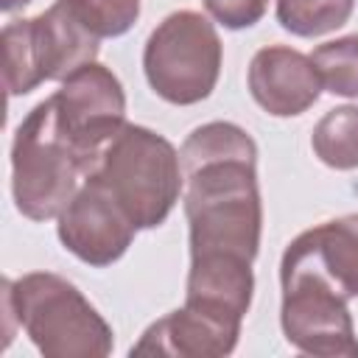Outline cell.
I'll list each match as a JSON object with an SVG mask.
<instances>
[{
	"label": "cell",
	"mask_w": 358,
	"mask_h": 358,
	"mask_svg": "<svg viewBox=\"0 0 358 358\" xmlns=\"http://www.w3.org/2000/svg\"><path fill=\"white\" fill-rule=\"evenodd\" d=\"M179 162L190 255H241L255 260L263 204L252 134L229 120L204 123L185 137Z\"/></svg>",
	"instance_id": "6da1fadb"
},
{
	"label": "cell",
	"mask_w": 358,
	"mask_h": 358,
	"mask_svg": "<svg viewBox=\"0 0 358 358\" xmlns=\"http://www.w3.org/2000/svg\"><path fill=\"white\" fill-rule=\"evenodd\" d=\"M6 322H17L45 358H106L115 347L109 322L64 277L28 271L3 280Z\"/></svg>",
	"instance_id": "7a4b0ae2"
},
{
	"label": "cell",
	"mask_w": 358,
	"mask_h": 358,
	"mask_svg": "<svg viewBox=\"0 0 358 358\" xmlns=\"http://www.w3.org/2000/svg\"><path fill=\"white\" fill-rule=\"evenodd\" d=\"M84 179L101 185L137 229L165 224L185 185L173 143L137 123H123V129L98 151Z\"/></svg>",
	"instance_id": "3957f363"
},
{
	"label": "cell",
	"mask_w": 358,
	"mask_h": 358,
	"mask_svg": "<svg viewBox=\"0 0 358 358\" xmlns=\"http://www.w3.org/2000/svg\"><path fill=\"white\" fill-rule=\"evenodd\" d=\"M84 182L81 162L64 140L53 101H39L11 140V196L31 221L59 218Z\"/></svg>",
	"instance_id": "277c9868"
},
{
	"label": "cell",
	"mask_w": 358,
	"mask_h": 358,
	"mask_svg": "<svg viewBox=\"0 0 358 358\" xmlns=\"http://www.w3.org/2000/svg\"><path fill=\"white\" fill-rule=\"evenodd\" d=\"M98 42L101 39L87 31L64 0H56L36 17L6 22L3 78L8 95H28L42 81H64L70 73L98 59Z\"/></svg>",
	"instance_id": "5b68a950"
},
{
	"label": "cell",
	"mask_w": 358,
	"mask_h": 358,
	"mask_svg": "<svg viewBox=\"0 0 358 358\" xmlns=\"http://www.w3.org/2000/svg\"><path fill=\"white\" fill-rule=\"evenodd\" d=\"M221 59L224 50L213 20L190 8L168 14L143 48L148 87L176 106L199 103L215 90Z\"/></svg>",
	"instance_id": "8992f818"
},
{
	"label": "cell",
	"mask_w": 358,
	"mask_h": 358,
	"mask_svg": "<svg viewBox=\"0 0 358 358\" xmlns=\"http://www.w3.org/2000/svg\"><path fill=\"white\" fill-rule=\"evenodd\" d=\"M280 324L291 347L316 358H358L347 299L305 268H280Z\"/></svg>",
	"instance_id": "52a82bcc"
},
{
	"label": "cell",
	"mask_w": 358,
	"mask_h": 358,
	"mask_svg": "<svg viewBox=\"0 0 358 358\" xmlns=\"http://www.w3.org/2000/svg\"><path fill=\"white\" fill-rule=\"evenodd\" d=\"M59 129L64 140L73 145L81 171L87 173L98 151L123 129L126 123V92L120 78L90 62L70 73L62 87L50 95Z\"/></svg>",
	"instance_id": "ba28073f"
},
{
	"label": "cell",
	"mask_w": 358,
	"mask_h": 358,
	"mask_svg": "<svg viewBox=\"0 0 358 358\" xmlns=\"http://www.w3.org/2000/svg\"><path fill=\"white\" fill-rule=\"evenodd\" d=\"M59 241L78 260L103 268L126 255L134 241V221L95 182L84 179L59 215Z\"/></svg>",
	"instance_id": "9c48e42d"
},
{
	"label": "cell",
	"mask_w": 358,
	"mask_h": 358,
	"mask_svg": "<svg viewBox=\"0 0 358 358\" xmlns=\"http://www.w3.org/2000/svg\"><path fill=\"white\" fill-rule=\"evenodd\" d=\"M249 92L274 117H294L319 101L322 81L313 59L288 45H266L249 62Z\"/></svg>",
	"instance_id": "30bf717a"
},
{
	"label": "cell",
	"mask_w": 358,
	"mask_h": 358,
	"mask_svg": "<svg viewBox=\"0 0 358 358\" xmlns=\"http://www.w3.org/2000/svg\"><path fill=\"white\" fill-rule=\"evenodd\" d=\"M280 268H305L322 277L347 302L358 296V213L299 232L282 252Z\"/></svg>",
	"instance_id": "8fae6325"
},
{
	"label": "cell",
	"mask_w": 358,
	"mask_h": 358,
	"mask_svg": "<svg viewBox=\"0 0 358 358\" xmlns=\"http://www.w3.org/2000/svg\"><path fill=\"white\" fill-rule=\"evenodd\" d=\"M252 260L241 255H190L185 305L241 327L252 305Z\"/></svg>",
	"instance_id": "7c38bea8"
},
{
	"label": "cell",
	"mask_w": 358,
	"mask_h": 358,
	"mask_svg": "<svg viewBox=\"0 0 358 358\" xmlns=\"http://www.w3.org/2000/svg\"><path fill=\"white\" fill-rule=\"evenodd\" d=\"M241 327L227 324L204 310L182 305L168 316L157 319L137 344L131 355H173V358H221L238 344Z\"/></svg>",
	"instance_id": "4fadbf2b"
},
{
	"label": "cell",
	"mask_w": 358,
	"mask_h": 358,
	"mask_svg": "<svg viewBox=\"0 0 358 358\" xmlns=\"http://www.w3.org/2000/svg\"><path fill=\"white\" fill-rule=\"evenodd\" d=\"M313 154L336 171L358 168V106H336L313 126Z\"/></svg>",
	"instance_id": "5bb4252c"
},
{
	"label": "cell",
	"mask_w": 358,
	"mask_h": 358,
	"mask_svg": "<svg viewBox=\"0 0 358 358\" xmlns=\"http://www.w3.org/2000/svg\"><path fill=\"white\" fill-rule=\"evenodd\" d=\"M355 8V0H277V22L294 36H322L341 28Z\"/></svg>",
	"instance_id": "9a60e30c"
},
{
	"label": "cell",
	"mask_w": 358,
	"mask_h": 358,
	"mask_svg": "<svg viewBox=\"0 0 358 358\" xmlns=\"http://www.w3.org/2000/svg\"><path fill=\"white\" fill-rule=\"evenodd\" d=\"M310 59L319 73L322 90L341 98H358V34L319 45Z\"/></svg>",
	"instance_id": "2e32d148"
},
{
	"label": "cell",
	"mask_w": 358,
	"mask_h": 358,
	"mask_svg": "<svg viewBox=\"0 0 358 358\" xmlns=\"http://www.w3.org/2000/svg\"><path fill=\"white\" fill-rule=\"evenodd\" d=\"M98 39L123 36L140 17V0H64Z\"/></svg>",
	"instance_id": "e0dca14e"
},
{
	"label": "cell",
	"mask_w": 358,
	"mask_h": 358,
	"mask_svg": "<svg viewBox=\"0 0 358 358\" xmlns=\"http://www.w3.org/2000/svg\"><path fill=\"white\" fill-rule=\"evenodd\" d=\"M207 14L229 28V31H241V28H252L255 22L263 20L266 8H268V0H201Z\"/></svg>",
	"instance_id": "ac0fdd59"
},
{
	"label": "cell",
	"mask_w": 358,
	"mask_h": 358,
	"mask_svg": "<svg viewBox=\"0 0 358 358\" xmlns=\"http://www.w3.org/2000/svg\"><path fill=\"white\" fill-rule=\"evenodd\" d=\"M28 3H31V0H0V8L11 14V11H17V8H22V6H28Z\"/></svg>",
	"instance_id": "d6986e66"
}]
</instances>
